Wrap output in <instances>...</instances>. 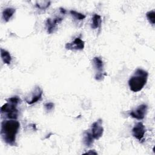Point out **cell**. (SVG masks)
<instances>
[{"instance_id": "obj_1", "label": "cell", "mask_w": 155, "mask_h": 155, "mask_svg": "<svg viewBox=\"0 0 155 155\" xmlns=\"http://www.w3.org/2000/svg\"><path fill=\"white\" fill-rule=\"evenodd\" d=\"M19 128L20 124L16 119L3 120L1 122L0 132L2 140L10 146L16 145V135Z\"/></svg>"}, {"instance_id": "obj_16", "label": "cell", "mask_w": 155, "mask_h": 155, "mask_svg": "<svg viewBox=\"0 0 155 155\" xmlns=\"http://www.w3.org/2000/svg\"><path fill=\"white\" fill-rule=\"evenodd\" d=\"M70 13L71 14V15L72 16H73L75 19H78V20H83L85 18V15L82 14V13H81L79 12H78L75 10H70Z\"/></svg>"}, {"instance_id": "obj_5", "label": "cell", "mask_w": 155, "mask_h": 155, "mask_svg": "<svg viewBox=\"0 0 155 155\" xmlns=\"http://www.w3.org/2000/svg\"><path fill=\"white\" fill-rule=\"evenodd\" d=\"M42 93V90L39 86H36L35 88H33V91L30 93V94L26 96L25 100L28 104L31 105L36 103L41 99Z\"/></svg>"}, {"instance_id": "obj_14", "label": "cell", "mask_w": 155, "mask_h": 155, "mask_svg": "<svg viewBox=\"0 0 155 155\" xmlns=\"http://www.w3.org/2000/svg\"><path fill=\"white\" fill-rule=\"evenodd\" d=\"M91 21L92 22H91V27L93 29H96L101 27V25L102 23V19L100 15L97 14H94L92 18Z\"/></svg>"}, {"instance_id": "obj_12", "label": "cell", "mask_w": 155, "mask_h": 155, "mask_svg": "<svg viewBox=\"0 0 155 155\" xmlns=\"http://www.w3.org/2000/svg\"><path fill=\"white\" fill-rule=\"evenodd\" d=\"M15 13V9L12 7L5 8L2 12V19L5 22H8Z\"/></svg>"}, {"instance_id": "obj_13", "label": "cell", "mask_w": 155, "mask_h": 155, "mask_svg": "<svg viewBox=\"0 0 155 155\" xmlns=\"http://www.w3.org/2000/svg\"><path fill=\"white\" fill-rule=\"evenodd\" d=\"M1 57L3 62L7 65H9L12 61V57L10 53L3 49L1 48Z\"/></svg>"}, {"instance_id": "obj_7", "label": "cell", "mask_w": 155, "mask_h": 155, "mask_svg": "<svg viewBox=\"0 0 155 155\" xmlns=\"http://www.w3.org/2000/svg\"><path fill=\"white\" fill-rule=\"evenodd\" d=\"M146 131V129L145 125L143 124L142 122H139L132 129V134L133 136L137 139L140 142L143 140V137Z\"/></svg>"}, {"instance_id": "obj_20", "label": "cell", "mask_w": 155, "mask_h": 155, "mask_svg": "<svg viewBox=\"0 0 155 155\" xmlns=\"http://www.w3.org/2000/svg\"><path fill=\"white\" fill-rule=\"evenodd\" d=\"M59 10H60L61 13L62 15L65 14V13H66V10H65L64 8H59Z\"/></svg>"}, {"instance_id": "obj_4", "label": "cell", "mask_w": 155, "mask_h": 155, "mask_svg": "<svg viewBox=\"0 0 155 155\" xmlns=\"http://www.w3.org/2000/svg\"><path fill=\"white\" fill-rule=\"evenodd\" d=\"M93 64L96 70L94 79L97 81H101L106 74L104 72V65L102 60L99 57H94L93 59Z\"/></svg>"}, {"instance_id": "obj_8", "label": "cell", "mask_w": 155, "mask_h": 155, "mask_svg": "<svg viewBox=\"0 0 155 155\" xmlns=\"http://www.w3.org/2000/svg\"><path fill=\"white\" fill-rule=\"evenodd\" d=\"M148 107L145 104H142L137 107V108L134 110H131L130 113V115L136 119L142 120L143 119L147 112Z\"/></svg>"}, {"instance_id": "obj_21", "label": "cell", "mask_w": 155, "mask_h": 155, "mask_svg": "<svg viewBox=\"0 0 155 155\" xmlns=\"http://www.w3.org/2000/svg\"><path fill=\"white\" fill-rule=\"evenodd\" d=\"M85 154H97V153H96V152H95V151H89V152H87V153H85Z\"/></svg>"}, {"instance_id": "obj_15", "label": "cell", "mask_w": 155, "mask_h": 155, "mask_svg": "<svg viewBox=\"0 0 155 155\" xmlns=\"http://www.w3.org/2000/svg\"><path fill=\"white\" fill-rule=\"evenodd\" d=\"M50 1H38L36 3V6L39 9H45L50 6Z\"/></svg>"}, {"instance_id": "obj_2", "label": "cell", "mask_w": 155, "mask_h": 155, "mask_svg": "<svg viewBox=\"0 0 155 155\" xmlns=\"http://www.w3.org/2000/svg\"><path fill=\"white\" fill-rule=\"evenodd\" d=\"M148 76V73L142 69L137 68L128 81L130 89L133 92L140 91L145 85Z\"/></svg>"}, {"instance_id": "obj_3", "label": "cell", "mask_w": 155, "mask_h": 155, "mask_svg": "<svg viewBox=\"0 0 155 155\" xmlns=\"http://www.w3.org/2000/svg\"><path fill=\"white\" fill-rule=\"evenodd\" d=\"M17 105L9 102L4 104L1 108V115L4 114L5 117L9 119H16L19 115Z\"/></svg>"}, {"instance_id": "obj_11", "label": "cell", "mask_w": 155, "mask_h": 155, "mask_svg": "<svg viewBox=\"0 0 155 155\" xmlns=\"http://www.w3.org/2000/svg\"><path fill=\"white\" fill-rule=\"evenodd\" d=\"M94 137L92 136L91 132L88 131H85L83 135V142L84 145L87 147H91L94 142Z\"/></svg>"}, {"instance_id": "obj_6", "label": "cell", "mask_w": 155, "mask_h": 155, "mask_svg": "<svg viewBox=\"0 0 155 155\" xmlns=\"http://www.w3.org/2000/svg\"><path fill=\"white\" fill-rule=\"evenodd\" d=\"M103 133L104 128L102 127V120L99 119L91 125V133L94 139L97 140L102 136Z\"/></svg>"}, {"instance_id": "obj_19", "label": "cell", "mask_w": 155, "mask_h": 155, "mask_svg": "<svg viewBox=\"0 0 155 155\" xmlns=\"http://www.w3.org/2000/svg\"><path fill=\"white\" fill-rule=\"evenodd\" d=\"M54 104L52 103V102H48V103H46L45 105H44V107H45V110L47 111V112H50L51 111L53 108H54Z\"/></svg>"}, {"instance_id": "obj_9", "label": "cell", "mask_w": 155, "mask_h": 155, "mask_svg": "<svg viewBox=\"0 0 155 155\" xmlns=\"http://www.w3.org/2000/svg\"><path fill=\"white\" fill-rule=\"evenodd\" d=\"M65 48L71 50H82L85 47V42L80 38H76L71 42L65 44Z\"/></svg>"}, {"instance_id": "obj_18", "label": "cell", "mask_w": 155, "mask_h": 155, "mask_svg": "<svg viewBox=\"0 0 155 155\" xmlns=\"http://www.w3.org/2000/svg\"><path fill=\"white\" fill-rule=\"evenodd\" d=\"M7 101L13 103L16 105H18L19 104L21 103V100L18 96H13V97H9L8 99H7Z\"/></svg>"}, {"instance_id": "obj_17", "label": "cell", "mask_w": 155, "mask_h": 155, "mask_svg": "<svg viewBox=\"0 0 155 155\" xmlns=\"http://www.w3.org/2000/svg\"><path fill=\"white\" fill-rule=\"evenodd\" d=\"M146 16L151 24L154 25L155 23V12L154 10H151L146 13Z\"/></svg>"}, {"instance_id": "obj_10", "label": "cell", "mask_w": 155, "mask_h": 155, "mask_svg": "<svg viewBox=\"0 0 155 155\" xmlns=\"http://www.w3.org/2000/svg\"><path fill=\"white\" fill-rule=\"evenodd\" d=\"M62 20H63V18L59 16H56L52 19L48 18L45 23L47 33L49 34L52 33L54 31V30L56 28L57 25L61 23Z\"/></svg>"}]
</instances>
